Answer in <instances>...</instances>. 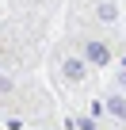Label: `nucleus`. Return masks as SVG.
<instances>
[{"instance_id":"obj_1","label":"nucleus","mask_w":126,"mask_h":130,"mask_svg":"<svg viewBox=\"0 0 126 130\" xmlns=\"http://www.w3.org/2000/svg\"><path fill=\"white\" fill-rule=\"evenodd\" d=\"M77 50L88 57V65H92V69H107V65L115 61L111 42H107V38H99V35H80V38H77Z\"/></svg>"},{"instance_id":"obj_2","label":"nucleus","mask_w":126,"mask_h":130,"mask_svg":"<svg viewBox=\"0 0 126 130\" xmlns=\"http://www.w3.org/2000/svg\"><path fill=\"white\" fill-rule=\"evenodd\" d=\"M88 57L84 54H69V57H61V77H65L69 84H84L88 80Z\"/></svg>"},{"instance_id":"obj_3","label":"nucleus","mask_w":126,"mask_h":130,"mask_svg":"<svg viewBox=\"0 0 126 130\" xmlns=\"http://www.w3.org/2000/svg\"><path fill=\"white\" fill-rule=\"evenodd\" d=\"M103 103H107V115H111V119L126 122V92H122V88L107 92V96H103Z\"/></svg>"},{"instance_id":"obj_4","label":"nucleus","mask_w":126,"mask_h":130,"mask_svg":"<svg viewBox=\"0 0 126 130\" xmlns=\"http://www.w3.org/2000/svg\"><path fill=\"white\" fill-rule=\"evenodd\" d=\"M92 12H96V19H103V23H115V19H118V4H115V0H99Z\"/></svg>"},{"instance_id":"obj_5","label":"nucleus","mask_w":126,"mask_h":130,"mask_svg":"<svg viewBox=\"0 0 126 130\" xmlns=\"http://www.w3.org/2000/svg\"><path fill=\"white\" fill-rule=\"evenodd\" d=\"M115 88H122V92H126V65H122V69H118V77H115Z\"/></svg>"},{"instance_id":"obj_6","label":"nucleus","mask_w":126,"mask_h":130,"mask_svg":"<svg viewBox=\"0 0 126 130\" xmlns=\"http://www.w3.org/2000/svg\"><path fill=\"white\" fill-rule=\"evenodd\" d=\"M15 84H12V77H0V92H12Z\"/></svg>"}]
</instances>
